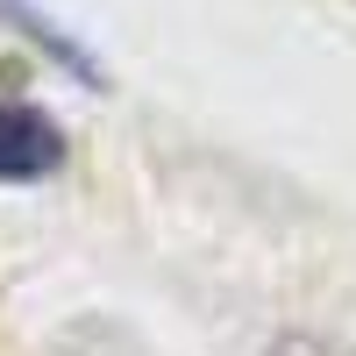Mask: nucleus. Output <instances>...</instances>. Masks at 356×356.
<instances>
[{"label":"nucleus","mask_w":356,"mask_h":356,"mask_svg":"<svg viewBox=\"0 0 356 356\" xmlns=\"http://www.w3.org/2000/svg\"><path fill=\"white\" fill-rule=\"evenodd\" d=\"M0 22H15L22 36H36V43H43V50L57 57V65H72V72H79L86 86H100V65H93V57H86V50H79L72 36H65V29H50V22H43L36 8H22V0H0Z\"/></svg>","instance_id":"f03ea898"},{"label":"nucleus","mask_w":356,"mask_h":356,"mask_svg":"<svg viewBox=\"0 0 356 356\" xmlns=\"http://www.w3.org/2000/svg\"><path fill=\"white\" fill-rule=\"evenodd\" d=\"M264 356H349L342 342H328V335H314V328H292V335H278Z\"/></svg>","instance_id":"7ed1b4c3"},{"label":"nucleus","mask_w":356,"mask_h":356,"mask_svg":"<svg viewBox=\"0 0 356 356\" xmlns=\"http://www.w3.org/2000/svg\"><path fill=\"white\" fill-rule=\"evenodd\" d=\"M65 164V129L29 100H0V186H36Z\"/></svg>","instance_id":"f257e3e1"}]
</instances>
